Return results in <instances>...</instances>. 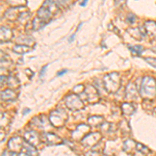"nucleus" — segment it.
Masks as SVG:
<instances>
[{"label": "nucleus", "mask_w": 156, "mask_h": 156, "mask_svg": "<svg viewBox=\"0 0 156 156\" xmlns=\"http://www.w3.org/2000/svg\"><path fill=\"white\" fill-rule=\"evenodd\" d=\"M30 112V110H28V109H25V112H24V115H26V114H27V112Z\"/></svg>", "instance_id": "f3484780"}, {"label": "nucleus", "mask_w": 156, "mask_h": 156, "mask_svg": "<svg viewBox=\"0 0 156 156\" xmlns=\"http://www.w3.org/2000/svg\"><path fill=\"white\" fill-rule=\"evenodd\" d=\"M87 0H83V1H82V3H81V6H84L85 3H87Z\"/></svg>", "instance_id": "4468645a"}, {"label": "nucleus", "mask_w": 156, "mask_h": 156, "mask_svg": "<svg viewBox=\"0 0 156 156\" xmlns=\"http://www.w3.org/2000/svg\"><path fill=\"white\" fill-rule=\"evenodd\" d=\"M67 120V114L64 110H55L50 115V121L55 127H62Z\"/></svg>", "instance_id": "7ed1b4c3"}, {"label": "nucleus", "mask_w": 156, "mask_h": 156, "mask_svg": "<svg viewBox=\"0 0 156 156\" xmlns=\"http://www.w3.org/2000/svg\"><path fill=\"white\" fill-rule=\"evenodd\" d=\"M99 140H100L99 133H92V134H90V135H87V136L82 140V143H83L84 146H93L96 144Z\"/></svg>", "instance_id": "423d86ee"}, {"label": "nucleus", "mask_w": 156, "mask_h": 156, "mask_svg": "<svg viewBox=\"0 0 156 156\" xmlns=\"http://www.w3.org/2000/svg\"><path fill=\"white\" fill-rule=\"evenodd\" d=\"M145 60L148 62V64L152 65V66H154L156 68V59L155 58H150V57H147V58H145Z\"/></svg>", "instance_id": "ddd939ff"}, {"label": "nucleus", "mask_w": 156, "mask_h": 156, "mask_svg": "<svg viewBox=\"0 0 156 156\" xmlns=\"http://www.w3.org/2000/svg\"><path fill=\"white\" fill-rule=\"evenodd\" d=\"M25 138L27 140V142H28V144L32 145V146H37V143H39V135L37 134L34 131H28L25 133Z\"/></svg>", "instance_id": "6e6552de"}, {"label": "nucleus", "mask_w": 156, "mask_h": 156, "mask_svg": "<svg viewBox=\"0 0 156 156\" xmlns=\"http://www.w3.org/2000/svg\"><path fill=\"white\" fill-rule=\"evenodd\" d=\"M44 140L49 145H58L62 142V138H59L57 135L53 134V133H45Z\"/></svg>", "instance_id": "0eeeda50"}, {"label": "nucleus", "mask_w": 156, "mask_h": 156, "mask_svg": "<svg viewBox=\"0 0 156 156\" xmlns=\"http://www.w3.org/2000/svg\"><path fill=\"white\" fill-rule=\"evenodd\" d=\"M27 50H29L28 47L23 46V45H21V46H20V45H19V46H16V47H15V48H14V51L18 52V53H19V52H21L22 54H23V52H26Z\"/></svg>", "instance_id": "9b49d317"}, {"label": "nucleus", "mask_w": 156, "mask_h": 156, "mask_svg": "<svg viewBox=\"0 0 156 156\" xmlns=\"http://www.w3.org/2000/svg\"><path fill=\"white\" fill-rule=\"evenodd\" d=\"M66 72H67L66 70H65V71H62V72H59V73H58V75H62V74H65Z\"/></svg>", "instance_id": "dca6fc26"}, {"label": "nucleus", "mask_w": 156, "mask_h": 156, "mask_svg": "<svg viewBox=\"0 0 156 156\" xmlns=\"http://www.w3.org/2000/svg\"><path fill=\"white\" fill-rule=\"evenodd\" d=\"M103 82H104L105 89H106L108 92H115V90L119 89L120 79H119L118 74H115V73L105 76Z\"/></svg>", "instance_id": "f03ea898"}, {"label": "nucleus", "mask_w": 156, "mask_h": 156, "mask_svg": "<svg viewBox=\"0 0 156 156\" xmlns=\"http://www.w3.org/2000/svg\"><path fill=\"white\" fill-rule=\"evenodd\" d=\"M23 146H24L23 140H22L21 137H18V136L12 138L9 143V148L15 153L19 152V151H21L22 149H23Z\"/></svg>", "instance_id": "39448f33"}, {"label": "nucleus", "mask_w": 156, "mask_h": 156, "mask_svg": "<svg viewBox=\"0 0 156 156\" xmlns=\"http://www.w3.org/2000/svg\"><path fill=\"white\" fill-rule=\"evenodd\" d=\"M66 103H67V106L72 110H77L83 107L82 102L80 101L79 97L76 96V95H70V96H68L66 99Z\"/></svg>", "instance_id": "20e7f679"}, {"label": "nucleus", "mask_w": 156, "mask_h": 156, "mask_svg": "<svg viewBox=\"0 0 156 156\" xmlns=\"http://www.w3.org/2000/svg\"><path fill=\"white\" fill-rule=\"evenodd\" d=\"M129 49L131 50L133 54H137V55H140V53H142L143 47H140V46H134V47L129 46Z\"/></svg>", "instance_id": "f8f14e48"}, {"label": "nucleus", "mask_w": 156, "mask_h": 156, "mask_svg": "<svg viewBox=\"0 0 156 156\" xmlns=\"http://www.w3.org/2000/svg\"><path fill=\"white\" fill-rule=\"evenodd\" d=\"M2 100H5V101H9V100H14L15 98H16V95H15V93L12 92V90H4V92H2Z\"/></svg>", "instance_id": "1a4fd4ad"}, {"label": "nucleus", "mask_w": 156, "mask_h": 156, "mask_svg": "<svg viewBox=\"0 0 156 156\" xmlns=\"http://www.w3.org/2000/svg\"><path fill=\"white\" fill-rule=\"evenodd\" d=\"M122 109L125 115H132L134 112V106L131 103H124L122 105Z\"/></svg>", "instance_id": "9d476101"}, {"label": "nucleus", "mask_w": 156, "mask_h": 156, "mask_svg": "<svg viewBox=\"0 0 156 156\" xmlns=\"http://www.w3.org/2000/svg\"><path fill=\"white\" fill-rule=\"evenodd\" d=\"M46 68H47V67H44V68H43V70H42V73H41V76H42L43 74H44V72H45V70H46Z\"/></svg>", "instance_id": "2eb2a0df"}, {"label": "nucleus", "mask_w": 156, "mask_h": 156, "mask_svg": "<svg viewBox=\"0 0 156 156\" xmlns=\"http://www.w3.org/2000/svg\"><path fill=\"white\" fill-rule=\"evenodd\" d=\"M140 95L146 98H153L156 96V82L153 78L146 77L140 87Z\"/></svg>", "instance_id": "f257e3e1"}]
</instances>
